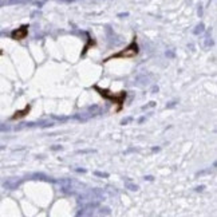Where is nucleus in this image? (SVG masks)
Wrapping results in <instances>:
<instances>
[{"label":"nucleus","mask_w":217,"mask_h":217,"mask_svg":"<svg viewBox=\"0 0 217 217\" xmlns=\"http://www.w3.org/2000/svg\"><path fill=\"white\" fill-rule=\"evenodd\" d=\"M94 89H95L98 91V94H99L101 97H103L105 99H110L113 103L118 105V108H117L118 111L122 108V106H123V103H125V99H126V91H119V93L114 94V93H110V91L106 89H101V87H98V86H94Z\"/></svg>","instance_id":"1"},{"label":"nucleus","mask_w":217,"mask_h":217,"mask_svg":"<svg viewBox=\"0 0 217 217\" xmlns=\"http://www.w3.org/2000/svg\"><path fill=\"white\" fill-rule=\"evenodd\" d=\"M138 52H140V47H138V43L134 38V40L126 47V48H123L118 54H113L111 56L106 58L103 62H108V60H111V59H118V58H125V59H127V58H134L135 55H138Z\"/></svg>","instance_id":"2"},{"label":"nucleus","mask_w":217,"mask_h":217,"mask_svg":"<svg viewBox=\"0 0 217 217\" xmlns=\"http://www.w3.org/2000/svg\"><path fill=\"white\" fill-rule=\"evenodd\" d=\"M27 35H28V26H22L11 32V38L13 40H23L27 38Z\"/></svg>","instance_id":"3"},{"label":"nucleus","mask_w":217,"mask_h":217,"mask_svg":"<svg viewBox=\"0 0 217 217\" xmlns=\"http://www.w3.org/2000/svg\"><path fill=\"white\" fill-rule=\"evenodd\" d=\"M30 110H31V106H30V105H27V106H26L24 108H23V110L16 111V113L11 117V119H13V121H16V119H22V118H24L26 115L30 113Z\"/></svg>","instance_id":"4"},{"label":"nucleus","mask_w":217,"mask_h":217,"mask_svg":"<svg viewBox=\"0 0 217 217\" xmlns=\"http://www.w3.org/2000/svg\"><path fill=\"white\" fill-rule=\"evenodd\" d=\"M2 54H3V51H0V55H2Z\"/></svg>","instance_id":"5"}]
</instances>
